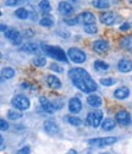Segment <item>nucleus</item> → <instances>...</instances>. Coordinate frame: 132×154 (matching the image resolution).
<instances>
[{
	"label": "nucleus",
	"instance_id": "nucleus-38",
	"mask_svg": "<svg viewBox=\"0 0 132 154\" xmlns=\"http://www.w3.org/2000/svg\"><path fill=\"white\" fill-rule=\"evenodd\" d=\"M31 153V148L29 147H23L21 149H18L16 154H29Z\"/></svg>",
	"mask_w": 132,
	"mask_h": 154
},
{
	"label": "nucleus",
	"instance_id": "nucleus-23",
	"mask_svg": "<svg viewBox=\"0 0 132 154\" xmlns=\"http://www.w3.org/2000/svg\"><path fill=\"white\" fill-rule=\"evenodd\" d=\"M93 66H94V69H96L97 71H100V72L109 70V64L103 61V60H96V61H94V64H93Z\"/></svg>",
	"mask_w": 132,
	"mask_h": 154
},
{
	"label": "nucleus",
	"instance_id": "nucleus-9",
	"mask_svg": "<svg viewBox=\"0 0 132 154\" xmlns=\"http://www.w3.org/2000/svg\"><path fill=\"white\" fill-rule=\"evenodd\" d=\"M109 48H110V44L105 39H98L93 43V50L97 53H105L109 50Z\"/></svg>",
	"mask_w": 132,
	"mask_h": 154
},
{
	"label": "nucleus",
	"instance_id": "nucleus-12",
	"mask_svg": "<svg viewBox=\"0 0 132 154\" xmlns=\"http://www.w3.org/2000/svg\"><path fill=\"white\" fill-rule=\"evenodd\" d=\"M44 131L48 133V134H56L59 133V126L56 125L55 121H51V120H47L44 122Z\"/></svg>",
	"mask_w": 132,
	"mask_h": 154
},
{
	"label": "nucleus",
	"instance_id": "nucleus-13",
	"mask_svg": "<svg viewBox=\"0 0 132 154\" xmlns=\"http://www.w3.org/2000/svg\"><path fill=\"white\" fill-rule=\"evenodd\" d=\"M118 70L122 73H127L132 71V61L128 59H121L118 63Z\"/></svg>",
	"mask_w": 132,
	"mask_h": 154
},
{
	"label": "nucleus",
	"instance_id": "nucleus-27",
	"mask_svg": "<svg viewBox=\"0 0 132 154\" xmlns=\"http://www.w3.org/2000/svg\"><path fill=\"white\" fill-rule=\"evenodd\" d=\"M93 6L97 8V9H109L110 8V3L108 2V0H94Z\"/></svg>",
	"mask_w": 132,
	"mask_h": 154
},
{
	"label": "nucleus",
	"instance_id": "nucleus-7",
	"mask_svg": "<svg viewBox=\"0 0 132 154\" xmlns=\"http://www.w3.org/2000/svg\"><path fill=\"white\" fill-rule=\"evenodd\" d=\"M115 121L121 126H128L131 124V115L126 110H119L115 114Z\"/></svg>",
	"mask_w": 132,
	"mask_h": 154
},
{
	"label": "nucleus",
	"instance_id": "nucleus-26",
	"mask_svg": "<svg viewBox=\"0 0 132 154\" xmlns=\"http://www.w3.org/2000/svg\"><path fill=\"white\" fill-rule=\"evenodd\" d=\"M38 45H37L35 43H26L22 45L21 50L22 51H26V53H35V51H38Z\"/></svg>",
	"mask_w": 132,
	"mask_h": 154
},
{
	"label": "nucleus",
	"instance_id": "nucleus-44",
	"mask_svg": "<svg viewBox=\"0 0 132 154\" xmlns=\"http://www.w3.org/2000/svg\"><path fill=\"white\" fill-rule=\"evenodd\" d=\"M130 2H131V3H132V0H130Z\"/></svg>",
	"mask_w": 132,
	"mask_h": 154
},
{
	"label": "nucleus",
	"instance_id": "nucleus-43",
	"mask_svg": "<svg viewBox=\"0 0 132 154\" xmlns=\"http://www.w3.org/2000/svg\"><path fill=\"white\" fill-rule=\"evenodd\" d=\"M99 154H108V153H99Z\"/></svg>",
	"mask_w": 132,
	"mask_h": 154
},
{
	"label": "nucleus",
	"instance_id": "nucleus-25",
	"mask_svg": "<svg viewBox=\"0 0 132 154\" xmlns=\"http://www.w3.org/2000/svg\"><path fill=\"white\" fill-rule=\"evenodd\" d=\"M39 23H41V26H42V27H47V28H50V27H53V25H54V20L51 18V16H48V15H45L44 17H42V18H41Z\"/></svg>",
	"mask_w": 132,
	"mask_h": 154
},
{
	"label": "nucleus",
	"instance_id": "nucleus-22",
	"mask_svg": "<svg viewBox=\"0 0 132 154\" xmlns=\"http://www.w3.org/2000/svg\"><path fill=\"white\" fill-rule=\"evenodd\" d=\"M116 126V121L112 120V119H105L103 122H102V128L104 131H111L114 130Z\"/></svg>",
	"mask_w": 132,
	"mask_h": 154
},
{
	"label": "nucleus",
	"instance_id": "nucleus-24",
	"mask_svg": "<svg viewBox=\"0 0 132 154\" xmlns=\"http://www.w3.org/2000/svg\"><path fill=\"white\" fill-rule=\"evenodd\" d=\"M15 16H16L17 18H20V20H26V18H28V16H29V12H28V10L25 9V8H18V9L15 11Z\"/></svg>",
	"mask_w": 132,
	"mask_h": 154
},
{
	"label": "nucleus",
	"instance_id": "nucleus-16",
	"mask_svg": "<svg viewBox=\"0 0 132 154\" xmlns=\"http://www.w3.org/2000/svg\"><path fill=\"white\" fill-rule=\"evenodd\" d=\"M39 103H41V105H42V108L44 109V111L45 112H49V114H53L56 109H55V106H54V104H53V102H50L48 98H45V97H41L39 98Z\"/></svg>",
	"mask_w": 132,
	"mask_h": 154
},
{
	"label": "nucleus",
	"instance_id": "nucleus-11",
	"mask_svg": "<svg viewBox=\"0 0 132 154\" xmlns=\"http://www.w3.org/2000/svg\"><path fill=\"white\" fill-rule=\"evenodd\" d=\"M87 103H88V105L91 108L97 109V108L102 106L103 100H102V98L99 97V95L94 94V93H91V94H88V97H87Z\"/></svg>",
	"mask_w": 132,
	"mask_h": 154
},
{
	"label": "nucleus",
	"instance_id": "nucleus-21",
	"mask_svg": "<svg viewBox=\"0 0 132 154\" xmlns=\"http://www.w3.org/2000/svg\"><path fill=\"white\" fill-rule=\"evenodd\" d=\"M71 81H72L73 86L76 87L77 89H80L81 92H86V93H89V91H88V88H87L86 83H84V82H83L81 79H78V77H73V79H71Z\"/></svg>",
	"mask_w": 132,
	"mask_h": 154
},
{
	"label": "nucleus",
	"instance_id": "nucleus-42",
	"mask_svg": "<svg viewBox=\"0 0 132 154\" xmlns=\"http://www.w3.org/2000/svg\"><path fill=\"white\" fill-rule=\"evenodd\" d=\"M4 147H5V143H4V137L2 136V149H4Z\"/></svg>",
	"mask_w": 132,
	"mask_h": 154
},
{
	"label": "nucleus",
	"instance_id": "nucleus-36",
	"mask_svg": "<svg viewBox=\"0 0 132 154\" xmlns=\"http://www.w3.org/2000/svg\"><path fill=\"white\" fill-rule=\"evenodd\" d=\"M65 23H67V25H76V23H78L80 21H78V17H73V18H65Z\"/></svg>",
	"mask_w": 132,
	"mask_h": 154
},
{
	"label": "nucleus",
	"instance_id": "nucleus-31",
	"mask_svg": "<svg viewBox=\"0 0 132 154\" xmlns=\"http://www.w3.org/2000/svg\"><path fill=\"white\" fill-rule=\"evenodd\" d=\"M116 83V80L112 79V77H105V79H100V85L104 87H110L114 86Z\"/></svg>",
	"mask_w": 132,
	"mask_h": 154
},
{
	"label": "nucleus",
	"instance_id": "nucleus-3",
	"mask_svg": "<svg viewBox=\"0 0 132 154\" xmlns=\"http://www.w3.org/2000/svg\"><path fill=\"white\" fill-rule=\"evenodd\" d=\"M86 122H87L88 126L94 127V128L102 126V122H103V111L102 110H94V111L88 112Z\"/></svg>",
	"mask_w": 132,
	"mask_h": 154
},
{
	"label": "nucleus",
	"instance_id": "nucleus-29",
	"mask_svg": "<svg viewBox=\"0 0 132 154\" xmlns=\"http://www.w3.org/2000/svg\"><path fill=\"white\" fill-rule=\"evenodd\" d=\"M67 121L72 126H81L82 125V120L78 116H76V115H70V116L67 118Z\"/></svg>",
	"mask_w": 132,
	"mask_h": 154
},
{
	"label": "nucleus",
	"instance_id": "nucleus-4",
	"mask_svg": "<svg viewBox=\"0 0 132 154\" xmlns=\"http://www.w3.org/2000/svg\"><path fill=\"white\" fill-rule=\"evenodd\" d=\"M67 56H69V60H71L75 64H83L87 60L86 53L78 48H70L67 50Z\"/></svg>",
	"mask_w": 132,
	"mask_h": 154
},
{
	"label": "nucleus",
	"instance_id": "nucleus-18",
	"mask_svg": "<svg viewBox=\"0 0 132 154\" xmlns=\"http://www.w3.org/2000/svg\"><path fill=\"white\" fill-rule=\"evenodd\" d=\"M128 95H130V89L127 87H119L114 92V98H116L118 100H124L128 98Z\"/></svg>",
	"mask_w": 132,
	"mask_h": 154
},
{
	"label": "nucleus",
	"instance_id": "nucleus-17",
	"mask_svg": "<svg viewBox=\"0 0 132 154\" xmlns=\"http://www.w3.org/2000/svg\"><path fill=\"white\" fill-rule=\"evenodd\" d=\"M47 83L50 88L53 89H59L61 88V81L59 80V77L58 76H55V75H49L47 77Z\"/></svg>",
	"mask_w": 132,
	"mask_h": 154
},
{
	"label": "nucleus",
	"instance_id": "nucleus-32",
	"mask_svg": "<svg viewBox=\"0 0 132 154\" xmlns=\"http://www.w3.org/2000/svg\"><path fill=\"white\" fill-rule=\"evenodd\" d=\"M22 118V114L20 111H16V110H9L8 111V119L10 120H18Z\"/></svg>",
	"mask_w": 132,
	"mask_h": 154
},
{
	"label": "nucleus",
	"instance_id": "nucleus-41",
	"mask_svg": "<svg viewBox=\"0 0 132 154\" xmlns=\"http://www.w3.org/2000/svg\"><path fill=\"white\" fill-rule=\"evenodd\" d=\"M66 154H77V152L75 150V149H70V150H69Z\"/></svg>",
	"mask_w": 132,
	"mask_h": 154
},
{
	"label": "nucleus",
	"instance_id": "nucleus-10",
	"mask_svg": "<svg viewBox=\"0 0 132 154\" xmlns=\"http://www.w3.org/2000/svg\"><path fill=\"white\" fill-rule=\"evenodd\" d=\"M69 110L72 114H78L82 110V103L77 97H73L69 100Z\"/></svg>",
	"mask_w": 132,
	"mask_h": 154
},
{
	"label": "nucleus",
	"instance_id": "nucleus-6",
	"mask_svg": "<svg viewBox=\"0 0 132 154\" xmlns=\"http://www.w3.org/2000/svg\"><path fill=\"white\" fill-rule=\"evenodd\" d=\"M116 142H118V137H100V138H93L88 141V143L94 147H106Z\"/></svg>",
	"mask_w": 132,
	"mask_h": 154
},
{
	"label": "nucleus",
	"instance_id": "nucleus-19",
	"mask_svg": "<svg viewBox=\"0 0 132 154\" xmlns=\"http://www.w3.org/2000/svg\"><path fill=\"white\" fill-rule=\"evenodd\" d=\"M119 43H120V47H121L122 49L128 50V51H132V34L121 38Z\"/></svg>",
	"mask_w": 132,
	"mask_h": 154
},
{
	"label": "nucleus",
	"instance_id": "nucleus-8",
	"mask_svg": "<svg viewBox=\"0 0 132 154\" xmlns=\"http://www.w3.org/2000/svg\"><path fill=\"white\" fill-rule=\"evenodd\" d=\"M77 17H78V21L82 22L84 26L86 25H93V23H96V16H94L92 12H89V11H84L81 15H78Z\"/></svg>",
	"mask_w": 132,
	"mask_h": 154
},
{
	"label": "nucleus",
	"instance_id": "nucleus-1",
	"mask_svg": "<svg viewBox=\"0 0 132 154\" xmlns=\"http://www.w3.org/2000/svg\"><path fill=\"white\" fill-rule=\"evenodd\" d=\"M69 76H70V79H73V77H78V79H81V80L86 83V86H87L89 93H91V92H96V91L98 89V86H97L96 81L92 79L91 75H89L84 69H81V67L71 69V70L69 71Z\"/></svg>",
	"mask_w": 132,
	"mask_h": 154
},
{
	"label": "nucleus",
	"instance_id": "nucleus-15",
	"mask_svg": "<svg viewBox=\"0 0 132 154\" xmlns=\"http://www.w3.org/2000/svg\"><path fill=\"white\" fill-rule=\"evenodd\" d=\"M58 10L64 16H67V15H71L75 9H73V6L70 3H67V2H60L59 5H58Z\"/></svg>",
	"mask_w": 132,
	"mask_h": 154
},
{
	"label": "nucleus",
	"instance_id": "nucleus-5",
	"mask_svg": "<svg viewBox=\"0 0 132 154\" xmlns=\"http://www.w3.org/2000/svg\"><path fill=\"white\" fill-rule=\"evenodd\" d=\"M11 104L15 109L17 110H27L29 109L31 106V102L29 99L26 97V95H22V94H17L11 99Z\"/></svg>",
	"mask_w": 132,
	"mask_h": 154
},
{
	"label": "nucleus",
	"instance_id": "nucleus-14",
	"mask_svg": "<svg viewBox=\"0 0 132 154\" xmlns=\"http://www.w3.org/2000/svg\"><path fill=\"white\" fill-rule=\"evenodd\" d=\"M100 22L105 26H112L116 22V17L112 12H105L100 16Z\"/></svg>",
	"mask_w": 132,
	"mask_h": 154
},
{
	"label": "nucleus",
	"instance_id": "nucleus-34",
	"mask_svg": "<svg viewBox=\"0 0 132 154\" xmlns=\"http://www.w3.org/2000/svg\"><path fill=\"white\" fill-rule=\"evenodd\" d=\"M83 29H84L86 33H89V34H94V33L98 32V27L96 26V23H93V25H86L83 27Z\"/></svg>",
	"mask_w": 132,
	"mask_h": 154
},
{
	"label": "nucleus",
	"instance_id": "nucleus-2",
	"mask_svg": "<svg viewBox=\"0 0 132 154\" xmlns=\"http://www.w3.org/2000/svg\"><path fill=\"white\" fill-rule=\"evenodd\" d=\"M43 50L44 53L53 57V59H56L59 61H63V63H67L69 60V56H67V53H65L60 47H54V45H43Z\"/></svg>",
	"mask_w": 132,
	"mask_h": 154
},
{
	"label": "nucleus",
	"instance_id": "nucleus-39",
	"mask_svg": "<svg viewBox=\"0 0 132 154\" xmlns=\"http://www.w3.org/2000/svg\"><path fill=\"white\" fill-rule=\"evenodd\" d=\"M50 70H53V71H55V72H58V73L63 72V69H61L59 65H56V64H51V65H50Z\"/></svg>",
	"mask_w": 132,
	"mask_h": 154
},
{
	"label": "nucleus",
	"instance_id": "nucleus-20",
	"mask_svg": "<svg viewBox=\"0 0 132 154\" xmlns=\"http://www.w3.org/2000/svg\"><path fill=\"white\" fill-rule=\"evenodd\" d=\"M4 34H5V37L8 38V39H9V41H11L12 43L17 39V38H20V37H21L20 32L16 31L15 28H8V29L4 32Z\"/></svg>",
	"mask_w": 132,
	"mask_h": 154
},
{
	"label": "nucleus",
	"instance_id": "nucleus-37",
	"mask_svg": "<svg viewBox=\"0 0 132 154\" xmlns=\"http://www.w3.org/2000/svg\"><path fill=\"white\" fill-rule=\"evenodd\" d=\"M0 128H2V131H6V130H9V124L6 122L5 119H2V120H0Z\"/></svg>",
	"mask_w": 132,
	"mask_h": 154
},
{
	"label": "nucleus",
	"instance_id": "nucleus-40",
	"mask_svg": "<svg viewBox=\"0 0 132 154\" xmlns=\"http://www.w3.org/2000/svg\"><path fill=\"white\" fill-rule=\"evenodd\" d=\"M131 28V26H130V23H127V22H125V23H122L121 26H120V31H128Z\"/></svg>",
	"mask_w": 132,
	"mask_h": 154
},
{
	"label": "nucleus",
	"instance_id": "nucleus-28",
	"mask_svg": "<svg viewBox=\"0 0 132 154\" xmlns=\"http://www.w3.org/2000/svg\"><path fill=\"white\" fill-rule=\"evenodd\" d=\"M2 76H3V79L10 80V79H12V77L15 76V70L11 69V67H5L2 71Z\"/></svg>",
	"mask_w": 132,
	"mask_h": 154
},
{
	"label": "nucleus",
	"instance_id": "nucleus-30",
	"mask_svg": "<svg viewBox=\"0 0 132 154\" xmlns=\"http://www.w3.org/2000/svg\"><path fill=\"white\" fill-rule=\"evenodd\" d=\"M39 9H41L43 12H45V14L50 12V11H51V5H50V3H49V0H42V2L39 3Z\"/></svg>",
	"mask_w": 132,
	"mask_h": 154
},
{
	"label": "nucleus",
	"instance_id": "nucleus-35",
	"mask_svg": "<svg viewBox=\"0 0 132 154\" xmlns=\"http://www.w3.org/2000/svg\"><path fill=\"white\" fill-rule=\"evenodd\" d=\"M23 3V0H5V5L6 6H16V5H20Z\"/></svg>",
	"mask_w": 132,
	"mask_h": 154
},
{
	"label": "nucleus",
	"instance_id": "nucleus-33",
	"mask_svg": "<svg viewBox=\"0 0 132 154\" xmlns=\"http://www.w3.org/2000/svg\"><path fill=\"white\" fill-rule=\"evenodd\" d=\"M33 64L35 66H38V67H43L47 64V59H45L44 56H35L34 59H33Z\"/></svg>",
	"mask_w": 132,
	"mask_h": 154
}]
</instances>
